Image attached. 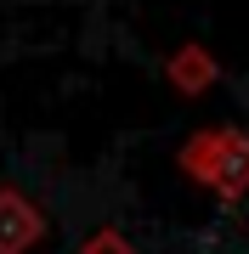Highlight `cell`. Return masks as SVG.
Segmentation results:
<instances>
[{"instance_id":"1","label":"cell","mask_w":249,"mask_h":254,"mask_svg":"<svg viewBox=\"0 0 249 254\" xmlns=\"http://www.w3.org/2000/svg\"><path fill=\"white\" fill-rule=\"evenodd\" d=\"M181 170L215 198H244L249 192V130H198L181 147Z\"/></svg>"},{"instance_id":"2","label":"cell","mask_w":249,"mask_h":254,"mask_svg":"<svg viewBox=\"0 0 249 254\" xmlns=\"http://www.w3.org/2000/svg\"><path fill=\"white\" fill-rule=\"evenodd\" d=\"M170 79H175V91H187V96L210 91V79H215L210 51H204V46H181V51L170 57Z\"/></svg>"},{"instance_id":"3","label":"cell","mask_w":249,"mask_h":254,"mask_svg":"<svg viewBox=\"0 0 249 254\" xmlns=\"http://www.w3.org/2000/svg\"><path fill=\"white\" fill-rule=\"evenodd\" d=\"M40 237V215H28V209L11 198H0V254H17V249H28Z\"/></svg>"}]
</instances>
